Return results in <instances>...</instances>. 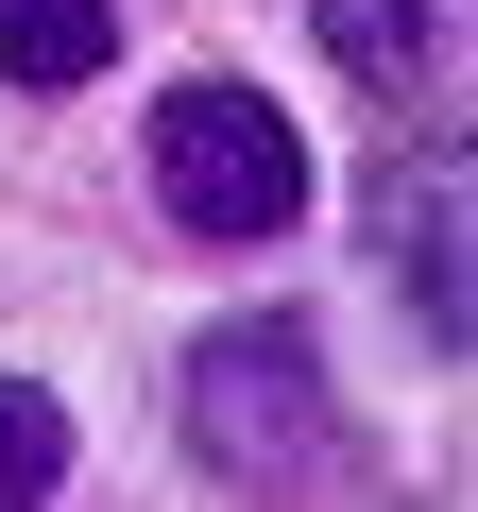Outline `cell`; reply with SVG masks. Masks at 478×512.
Here are the masks:
<instances>
[{
	"label": "cell",
	"instance_id": "cell-2",
	"mask_svg": "<svg viewBox=\"0 0 478 512\" xmlns=\"http://www.w3.org/2000/svg\"><path fill=\"white\" fill-rule=\"evenodd\" d=\"M154 205L188 222V239H291L308 222V120L274 103V86H171L154 103Z\"/></svg>",
	"mask_w": 478,
	"mask_h": 512
},
{
	"label": "cell",
	"instance_id": "cell-5",
	"mask_svg": "<svg viewBox=\"0 0 478 512\" xmlns=\"http://www.w3.org/2000/svg\"><path fill=\"white\" fill-rule=\"evenodd\" d=\"M120 69V18H103V0H0V86H103Z\"/></svg>",
	"mask_w": 478,
	"mask_h": 512
},
{
	"label": "cell",
	"instance_id": "cell-4",
	"mask_svg": "<svg viewBox=\"0 0 478 512\" xmlns=\"http://www.w3.org/2000/svg\"><path fill=\"white\" fill-rule=\"evenodd\" d=\"M308 35H325V69H342V86L410 103V86L444 69V0H308Z\"/></svg>",
	"mask_w": 478,
	"mask_h": 512
},
{
	"label": "cell",
	"instance_id": "cell-1",
	"mask_svg": "<svg viewBox=\"0 0 478 512\" xmlns=\"http://www.w3.org/2000/svg\"><path fill=\"white\" fill-rule=\"evenodd\" d=\"M188 461L239 478V495H291L342 461V393H325V342L291 308H239L188 342Z\"/></svg>",
	"mask_w": 478,
	"mask_h": 512
},
{
	"label": "cell",
	"instance_id": "cell-6",
	"mask_svg": "<svg viewBox=\"0 0 478 512\" xmlns=\"http://www.w3.org/2000/svg\"><path fill=\"white\" fill-rule=\"evenodd\" d=\"M35 495H69V410L35 376H0V512H35Z\"/></svg>",
	"mask_w": 478,
	"mask_h": 512
},
{
	"label": "cell",
	"instance_id": "cell-3",
	"mask_svg": "<svg viewBox=\"0 0 478 512\" xmlns=\"http://www.w3.org/2000/svg\"><path fill=\"white\" fill-rule=\"evenodd\" d=\"M376 274H393V308H410V342L427 359H461V325H478V291H461V171H376Z\"/></svg>",
	"mask_w": 478,
	"mask_h": 512
}]
</instances>
